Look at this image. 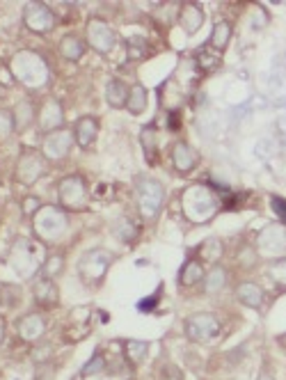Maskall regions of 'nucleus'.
Segmentation results:
<instances>
[{"mask_svg": "<svg viewBox=\"0 0 286 380\" xmlns=\"http://www.w3.org/2000/svg\"><path fill=\"white\" fill-rule=\"evenodd\" d=\"M113 234L124 243H133L138 239V227L133 225L129 218H120V220L113 223Z\"/></svg>", "mask_w": 286, "mask_h": 380, "instance_id": "obj_29", "label": "nucleus"}, {"mask_svg": "<svg viewBox=\"0 0 286 380\" xmlns=\"http://www.w3.org/2000/svg\"><path fill=\"white\" fill-rule=\"evenodd\" d=\"M224 284H227V270L222 266H215L204 275V286H206L208 293H215V291L224 289Z\"/></svg>", "mask_w": 286, "mask_h": 380, "instance_id": "obj_30", "label": "nucleus"}, {"mask_svg": "<svg viewBox=\"0 0 286 380\" xmlns=\"http://www.w3.org/2000/svg\"><path fill=\"white\" fill-rule=\"evenodd\" d=\"M73 135L66 129H57L44 135V142H41V156L48 160H64L69 156L71 145H73Z\"/></svg>", "mask_w": 286, "mask_h": 380, "instance_id": "obj_11", "label": "nucleus"}, {"mask_svg": "<svg viewBox=\"0 0 286 380\" xmlns=\"http://www.w3.org/2000/svg\"><path fill=\"white\" fill-rule=\"evenodd\" d=\"M183 213H186L190 220H208L215 211V197L213 192L204 188V185H192L186 192H183Z\"/></svg>", "mask_w": 286, "mask_h": 380, "instance_id": "obj_2", "label": "nucleus"}, {"mask_svg": "<svg viewBox=\"0 0 286 380\" xmlns=\"http://www.w3.org/2000/svg\"><path fill=\"white\" fill-rule=\"evenodd\" d=\"M113 264V255H108L106 250H87L85 255L78 259V273L80 280L85 284H96L103 280L108 268Z\"/></svg>", "mask_w": 286, "mask_h": 380, "instance_id": "obj_5", "label": "nucleus"}, {"mask_svg": "<svg viewBox=\"0 0 286 380\" xmlns=\"http://www.w3.org/2000/svg\"><path fill=\"white\" fill-rule=\"evenodd\" d=\"M204 266H201V261L197 259H188L186 264H183L181 273H179V284L181 286H195L204 280Z\"/></svg>", "mask_w": 286, "mask_h": 380, "instance_id": "obj_22", "label": "nucleus"}, {"mask_svg": "<svg viewBox=\"0 0 286 380\" xmlns=\"http://www.w3.org/2000/svg\"><path fill=\"white\" fill-rule=\"evenodd\" d=\"M231 39V23L229 21H217L213 25V32H211V39H208V46H211L215 53H222L229 44Z\"/></svg>", "mask_w": 286, "mask_h": 380, "instance_id": "obj_23", "label": "nucleus"}, {"mask_svg": "<svg viewBox=\"0 0 286 380\" xmlns=\"http://www.w3.org/2000/svg\"><path fill=\"white\" fill-rule=\"evenodd\" d=\"M57 199L60 204L69 211H83L87 206V185L83 176L69 174L57 183Z\"/></svg>", "mask_w": 286, "mask_h": 380, "instance_id": "obj_6", "label": "nucleus"}, {"mask_svg": "<svg viewBox=\"0 0 286 380\" xmlns=\"http://www.w3.org/2000/svg\"><path fill=\"white\" fill-rule=\"evenodd\" d=\"M23 216H35L37 213V211L41 209V202H39V197H35V195H28V197H25L23 199Z\"/></svg>", "mask_w": 286, "mask_h": 380, "instance_id": "obj_36", "label": "nucleus"}, {"mask_svg": "<svg viewBox=\"0 0 286 380\" xmlns=\"http://www.w3.org/2000/svg\"><path fill=\"white\" fill-rule=\"evenodd\" d=\"M99 138V120L96 117H80L73 126V140L80 149H90Z\"/></svg>", "mask_w": 286, "mask_h": 380, "instance_id": "obj_15", "label": "nucleus"}, {"mask_svg": "<svg viewBox=\"0 0 286 380\" xmlns=\"http://www.w3.org/2000/svg\"><path fill=\"white\" fill-rule=\"evenodd\" d=\"M197 60H199V66H201V69H213V66L217 64V55H215V57H208L206 53H199Z\"/></svg>", "mask_w": 286, "mask_h": 380, "instance_id": "obj_40", "label": "nucleus"}, {"mask_svg": "<svg viewBox=\"0 0 286 380\" xmlns=\"http://www.w3.org/2000/svg\"><path fill=\"white\" fill-rule=\"evenodd\" d=\"M224 246L220 239H206L199 246V261H208V264H215L217 259L222 257Z\"/></svg>", "mask_w": 286, "mask_h": 380, "instance_id": "obj_28", "label": "nucleus"}, {"mask_svg": "<svg viewBox=\"0 0 286 380\" xmlns=\"http://www.w3.org/2000/svg\"><path fill=\"white\" fill-rule=\"evenodd\" d=\"M151 305H156V295H154V298H147V300L138 302V309H140V311H151V309H154Z\"/></svg>", "mask_w": 286, "mask_h": 380, "instance_id": "obj_41", "label": "nucleus"}, {"mask_svg": "<svg viewBox=\"0 0 286 380\" xmlns=\"http://www.w3.org/2000/svg\"><path fill=\"white\" fill-rule=\"evenodd\" d=\"M41 174H44V156L37 151H23L21 158L16 160L14 179L23 185H32Z\"/></svg>", "mask_w": 286, "mask_h": 380, "instance_id": "obj_12", "label": "nucleus"}, {"mask_svg": "<svg viewBox=\"0 0 286 380\" xmlns=\"http://www.w3.org/2000/svg\"><path fill=\"white\" fill-rule=\"evenodd\" d=\"M262 380H271V378H262Z\"/></svg>", "mask_w": 286, "mask_h": 380, "instance_id": "obj_45", "label": "nucleus"}, {"mask_svg": "<svg viewBox=\"0 0 286 380\" xmlns=\"http://www.w3.org/2000/svg\"><path fill=\"white\" fill-rule=\"evenodd\" d=\"M124 356L129 360L131 367H138L145 362V358L149 356V344L147 342H140V339H129L124 342Z\"/></svg>", "mask_w": 286, "mask_h": 380, "instance_id": "obj_25", "label": "nucleus"}, {"mask_svg": "<svg viewBox=\"0 0 286 380\" xmlns=\"http://www.w3.org/2000/svg\"><path fill=\"white\" fill-rule=\"evenodd\" d=\"M257 250L266 257L282 259L286 255V225H271L257 236Z\"/></svg>", "mask_w": 286, "mask_h": 380, "instance_id": "obj_10", "label": "nucleus"}, {"mask_svg": "<svg viewBox=\"0 0 286 380\" xmlns=\"http://www.w3.org/2000/svg\"><path fill=\"white\" fill-rule=\"evenodd\" d=\"M149 104V92L145 85H133L129 92V101H126V108H129L131 115H142L147 111Z\"/></svg>", "mask_w": 286, "mask_h": 380, "instance_id": "obj_26", "label": "nucleus"}, {"mask_svg": "<svg viewBox=\"0 0 286 380\" xmlns=\"http://www.w3.org/2000/svg\"><path fill=\"white\" fill-rule=\"evenodd\" d=\"M197 151L192 149L188 142H176V145L172 147V165H174V170L176 172H181V174H188L195 170V165H197Z\"/></svg>", "mask_w": 286, "mask_h": 380, "instance_id": "obj_16", "label": "nucleus"}, {"mask_svg": "<svg viewBox=\"0 0 286 380\" xmlns=\"http://www.w3.org/2000/svg\"><path fill=\"white\" fill-rule=\"evenodd\" d=\"M62 122H64V113H62V106L57 104V101H46L44 106L39 108V113H37V126L41 131H57V129H62Z\"/></svg>", "mask_w": 286, "mask_h": 380, "instance_id": "obj_14", "label": "nucleus"}, {"mask_svg": "<svg viewBox=\"0 0 286 380\" xmlns=\"http://www.w3.org/2000/svg\"><path fill=\"white\" fill-rule=\"evenodd\" d=\"M60 55L64 57V60H69V62H78L83 55H85V46H83V41L76 37V35H66L62 37L60 41Z\"/></svg>", "mask_w": 286, "mask_h": 380, "instance_id": "obj_24", "label": "nucleus"}, {"mask_svg": "<svg viewBox=\"0 0 286 380\" xmlns=\"http://www.w3.org/2000/svg\"><path fill=\"white\" fill-rule=\"evenodd\" d=\"M106 369V360H103V356L96 351L94 356H92V360L87 362L85 367H83V371H80V376L83 378H87V376H94V374H99V371H103Z\"/></svg>", "mask_w": 286, "mask_h": 380, "instance_id": "obj_34", "label": "nucleus"}, {"mask_svg": "<svg viewBox=\"0 0 286 380\" xmlns=\"http://www.w3.org/2000/svg\"><path fill=\"white\" fill-rule=\"evenodd\" d=\"M280 342H282V344H284V349H286V335H284V337H282V339H280Z\"/></svg>", "mask_w": 286, "mask_h": 380, "instance_id": "obj_44", "label": "nucleus"}, {"mask_svg": "<svg viewBox=\"0 0 286 380\" xmlns=\"http://www.w3.org/2000/svg\"><path fill=\"white\" fill-rule=\"evenodd\" d=\"M136 195H138L142 216H145L147 220H154L165 202L163 183L156 179H149V176H142V179H138V183H136Z\"/></svg>", "mask_w": 286, "mask_h": 380, "instance_id": "obj_3", "label": "nucleus"}, {"mask_svg": "<svg viewBox=\"0 0 286 380\" xmlns=\"http://www.w3.org/2000/svg\"><path fill=\"white\" fill-rule=\"evenodd\" d=\"M62 268H64V259L62 255H53V257H48L44 264H41V277H46V280H53V277H57L62 273Z\"/></svg>", "mask_w": 286, "mask_h": 380, "instance_id": "obj_32", "label": "nucleus"}, {"mask_svg": "<svg viewBox=\"0 0 286 380\" xmlns=\"http://www.w3.org/2000/svg\"><path fill=\"white\" fill-rule=\"evenodd\" d=\"M3 339H5V318L0 316V342H3Z\"/></svg>", "mask_w": 286, "mask_h": 380, "instance_id": "obj_42", "label": "nucleus"}, {"mask_svg": "<svg viewBox=\"0 0 286 380\" xmlns=\"http://www.w3.org/2000/svg\"><path fill=\"white\" fill-rule=\"evenodd\" d=\"M16 330H19V337H21L23 342L32 344V342H37V339H41V337H44V332H46V321L41 318L39 314H28V316H23V318L19 321Z\"/></svg>", "mask_w": 286, "mask_h": 380, "instance_id": "obj_18", "label": "nucleus"}, {"mask_svg": "<svg viewBox=\"0 0 286 380\" xmlns=\"http://www.w3.org/2000/svg\"><path fill=\"white\" fill-rule=\"evenodd\" d=\"M23 25L30 32L46 35L55 28V12L44 3H28L23 10Z\"/></svg>", "mask_w": 286, "mask_h": 380, "instance_id": "obj_9", "label": "nucleus"}, {"mask_svg": "<svg viewBox=\"0 0 286 380\" xmlns=\"http://www.w3.org/2000/svg\"><path fill=\"white\" fill-rule=\"evenodd\" d=\"M129 92H131V87L126 85L124 80H120V78L108 80V85H106V101H108V106L115 108V111H120V108H126V101H129Z\"/></svg>", "mask_w": 286, "mask_h": 380, "instance_id": "obj_20", "label": "nucleus"}, {"mask_svg": "<svg viewBox=\"0 0 286 380\" xmlns=\"http://www.w3.org/2000/svg\"><path fill=\"white\" fill-rule=\"evenodd\" d=\"M179 23L186 30V35H195L201 25H204V10L197 3H183L179 7Z\"/></svg>", "mask_w": 286, "mask_h": 380, "instance_id": "obj_17", "label": "nucleus"}, {"mask_svg": "<svg viewBox=\"0 0 286 380\" xmlns=\"http://www.w3.org/2000/svg\"><path fill=\"white\" fill-rule=\"evenodd\" d=\"M271 206H273L275 213L282 218V223H286V199L273 195V197H271Z\"/></svg>", "mask_w": 286, "mask_h": 380, "instance_id": "obj_38", "label": "nucleus"}, {"mask_svg": "<svg viewBox=\"0 0 286 380\" xmlns=\"http://www.w3.org/2000/svg\"><path fill=\"white\" fill-rule=\"evenodd\" d=\"M255 154L262 158V160H271L277 154V145L273 140H262L259 145L255 147Z\"/></svg>", "mask_w": 286, "mask_h": 380, "instance_id": "obj_35", "label": "nucleus"}, {"mask_svg": "<svg viewBox=\"0 0 286 380\" xmlns=\"http://www.w3.org/2000/svg\"><path fill=\"white\" fill-rule=\"evenodd\" d=\"M12 266L19 270L23 277H30L32 273H37V268H41L39 261V250L28 241H21L19 246L14 248L12 255Z\"/></svg>", "mask_w": 286, "mask_h": 380, "instance_id": "obj_13", "label": "nucleus"}, {"mask_svg": "<svg viewBox=\"0 0 286 380\" xmlns=\"http://www.w3.org/2000/svg\"><path fill=\"white\" fill-rule=\"evenodd\" d=\"M161 380H183V374H181L179 367L165 365V367L161 369Z\"/></svg>", "mask_w": 286, "mask_h": 380, "instance_id": "obj_37", "label": "nucleus"}, {"mask_svg": "<svg viewBox=\"0 0 286 380\" xmlns=\"http://www.w3.org/2000/svg\"><path fill=\"white\" fill-rule=\"evenodd\" d=\"M268 277L273 280L275 286L280 289H286V259H273L271 268H268Z\"/></svg>", "mask_w": 286, "mask_h": 380, "instance_id": "obj_31", "label": "nucleus"}, {"mask_svg": "<svg viewBox=\"0 0 286 380\" xmlns=\"http://www.w3.org/2000/svg\"><path fill=\"white\" fill-rule=\"evenodd\" d=\"M280 129H282V131L286 133V113H284V115L280 117Z\"/></svg>", "mask_w": 286, "mask_h": 380, "instance_id": "obj_43", "label": "nucleus"}, {"mask_svg": "<svg viewBox=\"0 0 286 380\" xmlns=\"http://www.w3.org/2000/svg\"><path fill=\"white\" fill-rule=\"evenodd\" d=\"M220 321L215 314H208V311H197L186 318V335L188 339L197 342V344H211L220 337Z\"/></svg>", "mask_w": 286, "mask_h": 380, "instance_id": "obj_4", "label": "nucleus"}, {"mask_svg": "<svg viewBox=\"0 0 286 380\" xmlns=\"http://www.w3.org/2000/svg\"><path fill=\"white\" fill-rule=\"evenodd\" d=\"M14 76L25 85H39L46 80V64L35 53H19L12 64Z\"/></svg>", "mask_w": 286, "mask_h": 380, "instance_id": "obj_7", "label": "nucleus"}, {"mask_svg": "<svg viewBox=\"0 0 286 380\" xmlns=\"http://www.w3.org/2000/svg\"><path fill=\"white\" fill-rule=\"evenodd\" d=\"M236 298H238V302H243L245 307H250V309H257V307H262L264 305V289L259 284H255V282H243V284H238V289H236Z\"/></svg>", "mask_w": 286, "mask_h": 380, "instance_id": "obj_19", "label": "nucleus"}, {"mask_svg": "<svg viewBox=\"0 0 286 380\" xmlns=\"http://www.w3.org/2000/svg\"><path fill=\"white\" fill-rule=\"evenodd\" d=\"M14 126H16V117L12 111H7V108H0V140L10 138L14 133Z\"/></svg>", "mask_w": 286, "mask_h": 380, "instance_id": "obj_33", "label": "nucleus"}, {"mask_svg": "<svg viewBox=\"0 0 286 380\" xmlns=\"http://www.w3.org/2000/svg\"><path fill=\"white\" fill-rule=\"evenodd\" d=\"M32 227H35V234L41 241L53 243L57 239H62V234L66 232V216L57 206H41L32 216Z\"/></svg>", "mask_w": 286, "mask_h": 380, "instance_id": "obj_1", "label": "nucleus"}, {"mask_svg": "<svg viewBox=\"0 0 286 380\" xmlns=\"http://www.w3.org/2000/svg\"><path fill=\"white\" fill-rule=\"evenodd\" d=\"M257 19H252V28L255 30H262V28H266V23H268V14L264 12V7L262 5H257Z\"/></svg>", "mask_w": 286, "mask_h": 380, "instance_id": "obj_39", "label": "nucleus"}, {"mask_svg": "<svg viewBox=\"0 0 286 380\" xmlns=\"http://www.w3.org/2000/svg\"><path fill=\"white\" fill-rule=\"evenodd\" d=\"M32 295H35V300L39 302L41 307H53V305H57V300H60V293H57L55 282L46 280V277H41V280L35 284Z\"/></svg>", "mask_w": 286, "mask_h": 380, "instance_id": "obj_21", "label": "nucleus"}, {"mask_svg": "<svg viewBox=\"0 0 286 380\" xmlns=\"http://www.w3.org/2000/svg\"><path fill=\"white\" fill-rule=\"evenodd\" d=\"M87 44L101 55L113 53L117 46V32L113 25H108L103 19H90L87 21Z\"/></svg>", "mask_w": 286, "mask_h": 380, "instance_id": "obj_8", "label": "nucleus"}, {"mask_svg": "<svg viewBox=\"0 0 286 380\" xmlns=\"http://www.w3.org/2000/svg\"><path fill=\"white\" fill-rule=\"evenodd\" d=\"M140 140H142V151H145V158L149 165H156V158H158V145H156V126L149 124L142 129L140 133Z\"/></svg>", "mask_w": 286, "mask_h": 380, "instance_id": "obj_27", "label": "nucleus"}]
</instances>
